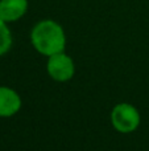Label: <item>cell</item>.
Here are the masks:
<instances>
[{"instance_id":"obj_1","label":"cell","mask_w":149,"mask_h":151,"mask_svg":"<svg viewBox=\"0 0 149 151\" xmlns=\"http://www.w3.org/2000/svg\"><path fill=\"white\" fill-rule=\"evenodd\" d=\"M31 41L37 52L50 57L65 50L66 35L57 21L41 20L32 29Z\"/></svg>"},{"instance_id":"obj_2","label":"cell","mask_w":149,"mask_h":151,"mask_svg":"<svg viewBox=\"0 0 149 151\" xmlns=\"http://www.w3.org/2000/svg\"><path fill=\"white\" fill-rule=\"evenodd\" d=\"M111 122L119 133H132L140 125V113L133 105L121 102L111 111Z\"/></svg>"},{"instance_id":"obj_3","label":"cell","mask_w":149,"mask_h":151,"mask_svg":"<svg viewBox=\"0 0 149 151\" xmlns=\"http://www.w3.org/2000/svg\"><path fill=\"white\" fill-rule=\"evenodd\" d=\"M46 70L54 81L66 82L73 78L75 73V65L70 56H67L65 52H61L49 57L46 64Z\"/></svg>"},{"instance_id":"obj_4","label":"cell","mask_w":149,"mask_h":151,"mask_svg":"<svg viewBox=\"0 0 149 151\" xmlns=\"http://www.w3.org/2000/svg\"><path fill=\"white\" fill-rule=\"evenodd\" d=\"M21 109V98L17 91L8 86H0V118L15 115Z\"/></svg>"},{"instance_id":"obj_5","label":"cell","mask_w":149,"mask_h":151,"mask_svg":"<svg viewBox=\"0 0 149 151\" xmlns=\"http://www.w3.org/2000/svg\"><path fill=\"white\" fill-rule=\"evenodd\" d=\"M28 11V0H0V19L13 23L21 19Z\"/></svg>"},{"instance_id":"obj_6","label":"cell","mask_w":149,"mask_h":151,"mask_svg":"<svg viewBox=\"0 0 149 151\" xmlns=\"http://www.w3.org/2000/svg\"><path fill=\"white\" fill-rule=\"evenodd\" d=\"M12 45V35L8 28L7 23L0 19V56L5 55Z\"/></svg>"}]
</instances>
